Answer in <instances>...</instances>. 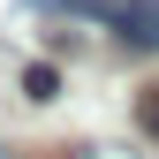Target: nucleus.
<instances>
[{"label":"nucleus","mask_w":159,"mask_h":159,"mask_svg":"<svg viewBox=\"0 0 159 159\" xmlns=\"http://www.w3.org/2000/svg\"><path fill=\"white\" fill-rule=\"evenodd\" d=\"M68 159H136L129 144H84V152H68Z\"/></svg>","instance_id":"20e7f679"},{"label":"nucleus","mask_w":159,"mask_h":159,"mask_svg":"<svg viewBox=\"0 0 159 159\" xmlns=\"http://www.w3.org/2000/svg\"><path fill=\"white\" fill-rule=\"evenodd\" d=\"M84 23H106L129 53H159V0H61Z\"/></svg>","instance_id":"f257e3e1"},{"label":"nucleus","mask_w":159,"mask_h":159,"mask_svg":"<svg viewBox=\"0 0 159 159\" xmlns=\"http://www.w3.org/2000/svg\"><path fill=\"white\" fill-rule=\"evenodd\" d=\"M136 129L159 144V84H144V91H136Z\"/></svg>","instance_id":"7ed1b4c3"},{"label":"nucleus","mask_w":159,"mask_h":159,"mask_svg":"<svg viewBox=\"0 0 159 159\" xmlns=\"http://www.w3.org/2000/svg\"><path fill=\"white\" fill-rule=\"evenodd\" d=\"M23 91L38 98V106H46V98H61V68H53V61H30V68H23Z\"/></svg>","instance_id":"f03ea898"}]
</instances>
